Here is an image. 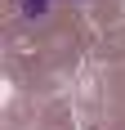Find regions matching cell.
I'll use <instances>...</instances> for the list:
<instances>
[{"instance_id": "1", "label": "cell", "mask_w": 125, "mask_h": 130, "mask_svg": "<svg viewBox=\"0 0 125 130\" xmlns=\"http://www.w3.org/2000/svg\"><path fill=\"white\" fill-rule=\"evenodd\" d=\"M18 5H23V13H27V18H40V13L54 5V0H18Z\"/></svg>"}]
</instances>
